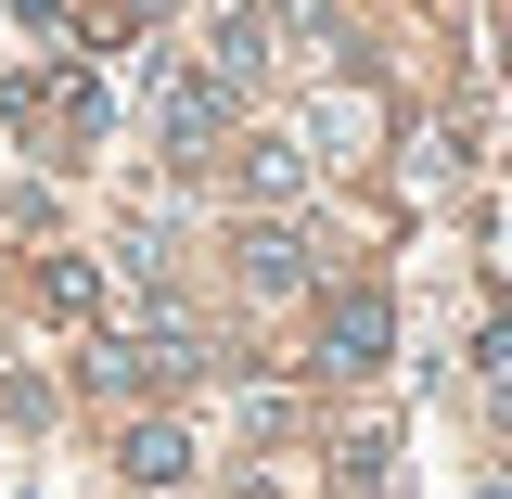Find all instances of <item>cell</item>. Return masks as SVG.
I'll return each mask as SVG.
<instances>
[{
	"mask_svg": "<svg viewBox=\"0 0 512 499\" xmlns=\"http://www.w3.org/2000/svg\"><path fill=\"white\" fill-rule=\"evenodd\" d=\"M39 295H52V320H90V308H103V269H90V256H52Z\"/></svg>",
	"mask_w": 512,
	"mask_h": 499,
	"instance_id": "8992f818",
	"label": "cell"
},
{
	"mask_svg": "<svg viewBox=\"0 0 512 499\" xmlns=\"http://www.w3.org/2000/svg\"><path fill=\"white\" fill-rule=\"evenodd\" d=\"M116 461L141 474V487H192V436H180V423H128Z\"/></svg>",
	"mask_w": 512,
	"mask_h": 499,
	"instance_id": "277c9868",
	"label": "cell"
},
{
	"mask_svg": "<svg viewBox=\"0 0 512 499\" xmlns=\"http://www.w3.org/2000/svg\"><path fill=\"white\" fill-rule=\"evenodd\" d=\"M244 180H256V192H295V180H308V154H295V141H256Z\"/></svg>",
	"mask_w": 512,
	"mask_h": 499,
	"instance_id": "52a82bcc",
	"label": "cell"
},
{
	"mask_svg": "<svg viewBox=\"0 0 512 499\" xmlns=\"http://www.w3.org/2000/svg\"><path fill=\"white\" fill-rule=\"evenodd\" d=\"M90 384L103 397H141V384H192V333H128V346H90Z\"/></svg>",
	"mask_w": 512,
	"mask_h": 499,
	"instance_id": "6da1fadb",
	"label": "cell"
},
{
	"mask_svg": "<svg viewBox=\"0 0 512 499\" xmlns=\"http://www.w3.org/2000/svg\"><path fill=\"white\" fill-rule=\"evenodd\" d=\"M244 282L256 295H295V282H308V244H295V231H244Z\"/></svg>",
	"mask_w": 512,
	"mask_h": 499,
	"instance_id": "5b68a950",
	"label": "cell"
},
{
	"mask_svg": "<svg viewBox=\"0 0 512 499\" xmlns=\"http://www.w3.org/2000/svg\"><path fill=\"white\" fill-rule=\"evenodd\" d=\"M384 346H397V308H384V295H333V308H320V359H308V372H372Z\"/></svg>",
	"mask_w": 512,
	"mask_h": 499,
	"instance_id": "7a4b0ae2",
	"label": "cell"
},
{
	"mask_svg": "<svg viewBox=\"0 0 512 499\" xmlns=\"http://www.w3.org/2000/svg\"><path fill=\"white\" fill-rule=\"evenodd\" d=\"M154 128H167V154H205L218 141V77H192V64H154Z\"/></svg>",
	"mask_w": 512,
	"mask_h": 499,
	"instance_id": "3957f363",
	"label": "cell"
}]
</instances>
